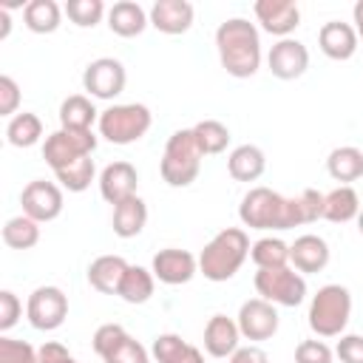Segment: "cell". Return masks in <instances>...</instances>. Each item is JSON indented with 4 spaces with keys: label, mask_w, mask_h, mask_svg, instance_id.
Listing matches in <instances>:
<instances>
[{
    "label": "cell",
    "mask_w": 363,
    "mask_h": 363,
    "mask_svg": "<svg viewBox=\"0 0 363 363\" xmlns=\"http://www.w3.org/2000/svg\"><path fill=\"white\" fill-rule=\"evenodd\" d=\"M216 51L221 68L235 77L247 79L261 68V34L255 23L247 17H230L216 28Z\"/></svg>",
    "instance_id": "obj_1"
},
{
    "label": "cell",
    "mask_w": 363,
    "mask_h": 363,
    "mask_svg": "<svg viewBox=\"0 0 363 363\" xmlns=\"http://www.w3.org/2000/svg\"><path fill=\"white\" fill-rule=\"evenodd\" d=\"M250 247V235L241 227H224L204 244L199 255V272L213 284L230 281L244 267Z\"/></svg>",
    "instance_id": "obj_2"
},
{
    "label": "cell",
    "mask_w": 363,
    "mask_h": 363,
    "mask_svg": "<svg viewBox=\"0 0 363 363\" xmlns=\"http://www.w3.org/2000/svg\"><path fill=\"white\" fill-rule=\"evenodd\" d=\"M204 153L196 145L193 128H179L167 136L164 153L159 162V173L170 187H190L199 179Z\"/></svg>",
    "instance_id": "obj_3"
},
{
    "label": "cell",
    "mask_w": 363,
    "mask_h": 363,
    "mask_svg": "<svg viewBox=\"0 0 363 363\" xmlns=\"http://www.w3.org/2000/svg\"><path fill=\"white\" fill-rule=\"evenodd\" d=\"M309 329L318 337H340L352 318V292L340 284L320 286L309 301Z\"/></svg>",
    "instance_id": "obj_4"
},
{
    "label": "cell",
    "mask_w": 363,
    "mask_h": 363,
    "mask_svg": "<svg viewBox=\"0 0 363 363\" xmlns=\"http://www.w3.org/2000/svg\"><path fill=\"white\" fill-rule=\"evenodd\" d=\"M238 218L250 230H292L289 196L269 187H252L238 204Z\"/></svg>",
    "instance_id": "obj_5"
},
{
    "label": "cell",
    "mask_w": 363,
    "mask_h": 363,
    "mask_svg": "<svg viewBox=\"0 0 363 363\" xmlns=\"http://www.w3.org/2000/svg\"><path fill=\"white\" fill-rule=\"evenodd\" d=\"M96 125H99V136L108 139L111 145H133L150 130L153 113L142 102H122L105 108Z\"/></svg>",
    "instance_id": "obj_6"
},
{
    "label": "cell",
    "mask_w": 363,
    "mask_h": 363,
    "mask_svg": "<svg viewBox=\"0 0 363 363\" xmlns=\"http://www.w3.org/2000/svg\"><path fill=\"white\" fill-rule=\"evenodd\" d=\"M258 298L275 303V306H298L306 298V278L295 267H275V269H258L255 278Z\"/></svg>",
    "instance_id": "obj_7"
},
{
    "label": "cell",
    "mask_w": 363,
    "mask_h": 363,
    "mask_svg": "<svg viewBox=\"0 0 363 363\" xmlns=\"http://www.w3.org/2000/svg\"><path fill=\"white\" fill-rule=\"evenodd\" d=\"M96 150V136L94 130H71V128H60L54 133L45 136L43 142V159L51 170H60L82 156H91Z\"/></svg>",
    "instance_id": "obj_8"
},
{
    "label": "cell",
    "mask_w": 363,
    "mask_h": 363,
    "mask_svg": "<svg viewBox=\"0 0 363 363\" xmlns=\"http://www.w3.org/2000/svg\"><path fill=\"white\" fill-rule=\"evenodd\" d=\"M26 318L37 332H54L68 318V295L60 286H37L26 301Z\"/></svg>",
    "instance_id": "obj_9"
},
{
    "label": "cell",
    "mask_w": 363,
    "mask_h": 363,
    "mask_svg": "<svg viewBox=\"0 0 363 363\" xmlns=\"http://www.w3.org/2000/svg\"><path fill=\"white\" fill-rule=\"evenodd\" d=\"M128 74L125 65L113 57H96L82 71V88L91 99H116L125 91Z\"/></svg>",
    "instance_id": "obj_10"
},
{
    "label": "cell",
    "mask_w": 363,
    "mask_h": 363,
    "mask_svg": "<svg viewBox=\"0 0 363 363\" xmlns=\"http://www.w3.org/2000/svg\"><path fill=\"white\" fill-rule=\"evenodd\" d=\"M20 204H23V216L34 218L37 224L54 221L62 213V187L45 179H34L23 187Z\"/></svg>",
    "instance_id": "obj_11"
},
{
    "label": "cell",
    "mask_w": 363,
    "mask_h": 363,
    "mask_svg": "<svg viewBox=\"0 0 363 363\" xmlns=\"http://www.w3.org/2000/svg\"><path fill=\"white\" fill-rule=\"evenodd\" d=\"M235 323H238L241 337H247V340H269L278 332L281 318H278L275 303H269L264 298H250V301L241 303Z\"/></svg>",
    "instance_id": "obj_12"
},
{
    "label": "cell",
    "mask_w": 363,
    "mask_h": 363,
    "mask_svg": "<svg viewBox=\"0 0 363 363\" xmlns=\"http://www.w3.org/2000/svg\"><path fill=\"white\" fill-rule=\"evenodd\" d=\"M267 65H269V74L289 82V79H298L306 74L309 68V51L301 40L295 37H286V40H278L269 54H267Z\"/></svg>",
    "instance_id": "obj_13"
},
{
    "label": "cell",
    "mask_w": 363,
    "mask_h": 363,
    "mask_svg": "<svg viewBox=\"0 0 363 363\" xmlns=\"http://www.w3.org/2000/svg\"><path fill=\"white\" fill-rule=\"evenodd\" d=\"M150 272L156 281L167 284V286H179V284H187L196 272H199V258L187 250H179V247H167V250H159L150 261Z\"/></svg>",
    "instance_id": "obj_14"
},
{
    "label": "cell",
    "mask_w": 363,
    "mask_h": 363,
    "mask_svg": "<svg viewBox=\"0 0 363 363\" xmlns=\"http://www.w3.org/2000/svg\"><path fill=\"white\" fill-rule=\"evenodd\" d=\"M252 11H255V20L261 23V28L281 40H286L301 26V9L292 0H258L252 6Z\"/></svg>",
    "instance_id": "obj_15"
},
{
    "label": "cell",
    "mask_w": 363,
    "mask_h": 363,
    "mask_svg": "<svg viewBox=\"0 0 363 363\" xmlns=\"http://www.w3.org/2000/svg\"><path fill=\"white\" fill-rule=\"evenodd\" d=\"M139 190V173L130 162H111L102 173H99V193L108 204H122L128 199H133Z\"/></svg>",
    "instance_id": "obj_16"
},
{
    "label": "cell",
    "mask_w": 363,
    "mask_h": 363,
    "mask_svg": "<svg viewBox=\"0 0 363 363\" xmlns=\"http://www.w3.org/2000/svg\"><path fill=\"white\" fill-rule=\"evenodd\" d=\"M193 14H196L193 3H187V0H156L150 6V11H147L150 26L156 31H162V34H170V37L190 31Z\"/></svg>",
    "instance_id": "obj_17"
},
{
    "label": "cell",
    "mask_w": 363,
    "mask_h": 363,
    "mask_svg": "<svg viewBox=\"0 0 363 363\" xmlns=\"http://www.w3.org/2000/svg\"><path fill=\"white\" fill-rule=\"evenodd\" d=\"M318 45L320 51L335 60V62H346L354 57L357 51V31L352 23H343V20H329L320 26L318 31Z\"/></svg>",
    "instance_id": "obj_18"
},
{
    "label": "cell",
    "mask_w": 363,
    "mask_h": 363,
    "mask_svg": "<svg viewBox=\"0 0 363 363\" xmlns=\"http://www.w3.org/2000/svg\"><path fill=\"white\" fill-rule=\"evenodd\" d=\"M329 244L326 238L315 235V233H303L289 244V264L301 272V275H312L320 272L329 264Z\"/></svg>",
    "instance_id": "obj_19"
},
{
    "label": "cell",
    "mask_w": 363,
    "mask_h": 363,
    "mask_svg": "<svg viewBox=\"0 0 363 363\" xmlns=\"http://www.w3.org/2000/svg\"><path fill=\"white\" fill-rule=\"evenodd\" d=\"M238 340H241V332L233 318L213 315L204 323V352L210 357H230L238 349Z\"/></svg>",
    "instance_id": "obj_20"
},
{
    "label": "cell",
    "mask_w": 363,
    "mask_h": 363,
    "mask_svg": "<svg viewBox=\"0 0 363 363\" xmlns=\"http://www.w3.org/2000/svg\"><path fill=\"white\" fill-rule=\"evenodd\" d=\"M147 26H150L147 11L139 3H133V0H119V3H113L108 9V28L116 37H125V40L139 37Z\"/></svg>",
    "instance_id": "obj_21"
},
{
    "label": "cell",
    "mask_w": 363,
    "mask_h": 363,
    "mask_svg": "<svg viewBox=\"0 0 363 363\" xmlns=\"http://www.w3.org/2000/svg\"><path fill=\"white\" fill-rule=\"evenodd\" d=\"M128 267L130 264L122 255H99L88 264V284L102 295H116Z\"/></svg>",
    "instance_id": "obj_22"
},
{
    "label": "cell",
    "mask_w": 363,
    "mask_h": 363,
    "mask_svg": "<svg viewBox=\"0 0 363 363\" xmlns=\"http://www.w3.org/2000/svg\"><path fill=\"white\" fill-rule=\"evenodd\" d=\"M227 170L235 182H258L267 170V156L258 145H238L227 156Z\"/></svg>",
    "instance_id": "obj_23"
},
{
    "label": "cell",
    "mask_w": 363,
    "mask_h": 363,
    "mask_svg": "<svg viewBox=\"0 0 363 363\" xmlns=\"http://www.w3.org/2000/svg\"><path fill=\"white\" fill-rule=\"evenodd\" d=\"M150 354L156 363H204V354L199 346L182 340L179 335L173 332H164V335H156L153 337V346H150Z\"/></svg>",
    "instance_id": "obj_24"
},
{
    "label": "cell",
    "mask_w": 363,
    "mask_h": 363,
    "mask_svg": "<svg viewBox=\"0 0 363 363\" xmlns=\"http://www.w3.org/2000/svg\"><path fill=\"white\" fill-rule=\"evenodd\" d=\"M147 224V204L145 199L133 196L122 204L113 207V218H111V227L119 238H136Z\"/></svg>",
    "instance_id": "obj_25"
},
{
    "label": "cell",
    "mask_w": 363,
    "mask_h": 363,
    "mask_svg": "<svg viewBox=\"0 0 363 363\" xmlns=\"http://www.w3.org/2000/svg\"><path fill=\"white\" fill-rule=\"evenodd\" d=\"M326 173L340 182V184H349V182H357L363 176V150L354 147V145H340L335 147L329 156H326Z\"/></svg>",
    "instance_id": "obj_26"
},
{
    "label": "cell",
    "mask_w": 363,
    "mask_h": 363,
    "mask_svg": "<svg viewBox=\"0 0 363 363\" xmlns=\"http://www.w3.org/2000/svg\"><path fill=\"white\" fill-rule=\"evenodd\" d=\"M99 113L94 99L85 94H74L68 99H62L60 105V128H71V130H91L94 122H99Z\"/></svg>",
    "instance_id": "obj_27"
},
{
    "label": "cell",
    "mask_w": 363,
    "mask_h": 363,
    "mask_svg": "<svg viewBox=\"0 0 363 363\" xmlns=\"http://www.w3.org/2000/svg\"><path fill=\"white\" fill-rule=\"evenodd\" d=\"M23 23L34 34H54L62 23V9L57 0H28L23 6Z\"/></svg>",
    "instance_id": "obj_28"
},
{
    "label": "cell",
    "mask_w": 363,
    "mask_h": 363,
    "mask_svg": "<svg viewBox=\"0 0 363 363\" xmlns=\"http://www.w3.org/2000/svg\"><path fill=\"white\" fill-rule=\"evenodd\" d=\"M360 196L354 193L352 184H337L335 190L326 193V204H323V218L332 224H346L352 218H357L360 213Z\"/></svg>",
    "instance_id": "obj_29"
},
{
    "label": "cell",
    "mask_w": 363,
    "mask_h": 363,
    "mask_svg": "<svg viewBox=\"0 0 363 363\" xmlns=\"http://www.w3.org/2000/svg\"><path fill=\"white\" fill-rule=\"evenodd\" d=\"M153 289H156L153 272L145 269V267H139V264H130L128 272H125V278H122V284H119V292H116V295H119L125 303L139 306V303H147V301L153 298Z\"/></svg>",
    "instance_id": "obj_30"
},
{
    "label": "cell",
    "mask_w": 363,
    "mask_h": 363,
    "mask_svg": "<svg viewBox=\"0 0 363 363\" xmlns=\"http://www.w3.org/2000/svg\"><path fill=\"white\" fill-rule=\"evenodd\" d=\"M6 139L9 145L14 147H31L43 139V122L37 113L31 111H23V113H14L6 125Z\"/></svg>",
    "instance_id": "obj_31"
},
{
    "label": "cell",
    "mask_w": 363,
    "mask_h": 363,
    "mask_svg": "<svg viewBox=\"0 0 363 363\" xmlns=\"http://www.w3.org/2000/svg\"><path fill=\"white\" fill-rule=\"evenodd\" d=\"M250 258L258 269H275L289 264V244L278 235H264L250 247Z\"/></svg>",
    "instance_id": "obj_32"
},
{
    "label": "cell",
    "mask_w": 363,
    "mask_h": 363,
    "mask_svg": "<svg viewBox=\"0 0 363 363\" xmlns=\"http://www.w3.org/2000/svg\"><path fill=\"white\" fill-rule=\"evenodd\" d=\"M193 136H196V145L204 156H216V153H224L227 145H230V128L218 119H201L193 125Z\"/></svg>",
    "instance_id": "obj_33"
},
{
    "label": "cell",
    "mask_w": 363,
    "mask_h": 363,
    "mask_svg": "<svg viewBox=\"0 0 363 363\" xmlns=\"http://www.w3.org/2000/svg\"><path fill=\"white\" fill-rule=\"evenodd\" d=\"M54 176H57V182H60L62 190H68V193H82V190L91 187V182H94V176H96V167H94V159H91V156H82V159H77V162H71V164L54 170Z\"/></svg>",
    "instance_id": "obj_34"
},
{
    "label": "cell",
    "mask_w": 363,
    "mask_h": 363,
    "mask_svg": "<svg viewBox=\"0 0 363 363\" xmlns=\"http://www.w3.org/2000/svg\"><path fill=\"white\" fill-rule=\"evenodd\" d=\"M3 241L11 250H31L40 244V224L28 216H14L3 227Z\"/></svg>",
    "instance_id": "obj_35"
},
{
    "label": "cell",
    "mask_w": 363,
    "mask_h": 363,
    "mask_svg": "<svg viewBox=\"0 0 363 363\" xmlns=\"http://www.w3.org/2000/svg\"><path fill=\"white\" fill-rule=\"evenodd\" d=\"M62 11L68 14V20L79 28H94L96 23H102L105 17V3L102 0H68L62 6Z\"/></svg>",
    "instance_id": "obj_36"
},
{
    "label": "cell",
    "mask_w": 363,
    "mask_h": 363,
    "mask_svg": "<svg viewBox=\"0 0 363 363\" xmlns=\"http://www.w3.org/2000/svg\"><path fill=\"white\" fill-rule=\"evenodd\" d=\"M0 363H37V349L26 340L0 335Z\"/></svg>",
    "instance_id": "obj_37"
},
{
    "label": "cell",
    "mask_w": 363,
    "mask_h": 363,
    "mask_svg": "<svg viewBox=\"0 0 363 363\" xmlns=\"http://www.w3.org/2000/svg\"><path fill=\"white\" fill-rule=\"evenodd\" d=\"M102 363H150V354H147V349L136 337L128 335L111 354L102 357Z\"/></svg>",
    "instance_id": "obj_38"
},
{
    "label": "cell",
    "mask_w": 363,
    "mask_h": 363,
    "mask_svg": "<svg viewBox=\"0 0 363 363\" xmlns=\"http://www.w3.org/2000/svg\"><path fill=\"white\" fill-rule=\"evenodd\" d=\"M125 337H128L125 326H119V323H102V326L94 332L91 343H94V352H96L99 357H105V354H111Z\"/></svg>",
    "instance_id": "obj_39"
},
{
    "label": "cell",
    "mask_w": 363,
    "mask_h": 363,
    "mask_svg": "<svg viewBox=\"0 0 363 363\" xmlns=\"http://www.w3.org/2000/svg\"><path fill=\"white\" fill-rule=\"evenodd\" d=\"M335 352L323 340H301L295 346V363H332Z\"/></svg>",
    "instance_id": "obj_40"
},
{
    "label": "cell",
    "mask_w": 363,
    "mask_h": 363,
    "mask_svg": "<svg viewBox=\"0 0 363 363\" xmlns=\"http://www.w3.org/2000/svg\"><path fill=\"white\" fill-rule=\"evenodd\" d=\"M23 315V303L20 298L11 292V289H3L0 292V332H9Z\"/></svg>",
    "instance_id": "obj_41"
},
{
    "label": "cell",
    "mask_w": 363,
    "mask_h": 363,
    "mask_svg": "<svg viewBox=\"0 0 363 363\" xmlns=\"http://www.w3.org/2000/svg\"><path fill=\"white\" fill-rule=\"evenodd\" d=\"M17 105H20V85L9 74H3L0 77V116L11 119L17 113Z\"/></svg>",
    "instance_id": "obj_42"
},
{
    "label": "cell",
    "mask_w": 363,
    "mask_h": 363,
    "mask_svg": "<svg viewBox=\"0 0 363 363\" xmlns=\"http://www.w3.org/2000/svg\"><path fill=\"white\" fill-rule=\"evenodd\" d=\"M335 354L340 363H363V335H340Z\"/></svg>",
    "instance_id": "obj_43"
},
{
    "label": "cell",
    "mask_w": 363,
    "mask_h": 363,
    "mask_svg": "<svg viewBox=\"0 0 363 363\" xmlns=\"http://www.w3.org/2000/svg\"><path fill=\"white\" fill-rule=\"evenodd\" d=\"M37 363H79L62 343L57 340H45L40 349H37Z\"/></svg>",
    "instance_id": "obj_44"
},
{
    "label": "cell",
    "mask_w": 363,
    "mask_h": 363,
    "mask_svg": "<svg viewBox=\"0 0 363 363\" xmlns=\"http://www.w3.org/2000/svg\"><path fill=\"white\" fill-rule=\"evenodd\" d=\"M227 363H269V357H267V352L261 349V346H238L233 354H230V360Z\"/></svg>",
    "instance_id": "obj_45"
},
{
    "label": "cell",
    "mask_w": 363,
    "mask_h": 363,
    "mask_svg": "<svg viewBox=\"0 0 363 363\" xmlns=\"http://www.w3.org/2000/svg\"><path fill=\"white\" fill-rule=\"evenodd\" d=\"M352 23H354L357 40H363V0H357V3H354V9H352Z\"/></svg>",
    "instance_id": "obj_46"
},
{
    "label": "cell",
    "mask_w": 363,
    "mask_h": 363,
    "mask_svg": "<svg viewBox=\"0 0 363 363\" xmlns=\"http://www.w3.org/2000/svg\"><path fill=\"white\" fill-rule=\"evenodd\" d=\"M0 20H3V28H0V40H6V37H9V28H11V23H9V6H3V9H0Z\"/></svg>",
    "instance_id": "obj_47"
},
{
    "label": "cell",
    "mask_w": 363,
    "mask_h": 363,
    "mask_svg": "<svg viewBox=\"0 0 363 363\" xmlns=\"http://www.w3.org/2000/svg\"><path fill=\"white\" fill-rule=\"evenodd\" d=\"M357 230H360V235H363V204H360V213H357Z\"/></svg>",
    "instance_id": "obj_48"
}]
</instances>
